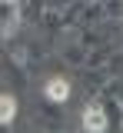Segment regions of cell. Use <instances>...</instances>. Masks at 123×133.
<instances>
[{"instance_id": "6da1fadb", "label": "cell", "mask_w": 123, "mask_h": 133, "mask_svg": "<svg viewBox=\"0 0 123 133\" xmlns=\"http://www.w3.org/2000/svg\"><path fill=\"white\" fill-rule=\"evenodd\" d=\"M83 130L87 133H103L106 130V113H103L100 103H90L83 110Z\"/></svg>"}, {"instance_id": "277c9868", "label": "cell", "mask_w": 123, "mask_h": 133, "mask_svg": "<svg viewBox=\"0 0 123 133\" xmlns=\"http://www.w3.org/2000/svg\"><path fill=\"white\" fill-rule=\"evenodd\" d=\"M13 116H17V97L13 93H3L0 97V120H3V127L13 123Z\"/></svg>"}, {"instance_id": "7a4b0ae2", "label": "cell", "mask_w": 123, "mask_h": 133, "mask_svg": "<svg viewBox=\"0 0 123 133\" xmlns=\"http://www.w3.org/2000/svg\"><path fill=\"white\" fill-rule=\"evenodd\" d=\"M17 23H20V7L17 3H3V23H0L3 37H13L17 33Z\"/></svg>"}, {"instance_id": "3957f363", "label": "cell", "mask_w": 123, "mask_h": 133, "mask_svg": "<svg viewBox=\"0 0 123 133\" xmlns=\"http://www.w3.org/2000/svg\"><path fill=\"white\" fill-rule=\"evenodd\" d=\"M47 97H50L53 103H63V100L70 97V83H67V80H60V77L47 80Z\"/></svg>"}]
</instances>
